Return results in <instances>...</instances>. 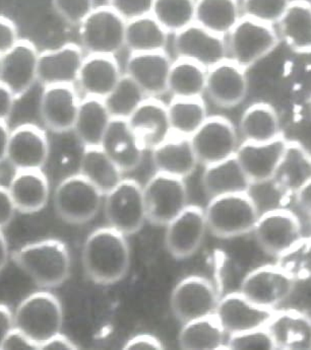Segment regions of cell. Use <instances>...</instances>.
<instances>
[{
  "label": "cell",
  "mask_w": 311,
  "mask_h": 350,
  "mask_svg": "<svg viewBox=\"0 0 311 350\" xmlns=\"http://www.w3.org/2000/svg\"><path fill=\"white\" fill-rule=\"evenodd\" d=\"M128 237L111 226L96 228L84 243L82 263L87 278L99 286L125 280L132 265Z\"/></svg>",
  "instance_id": "1"
},
{
  "label": "cell",
  "mask_w": 311,
  "mask_h": 350,
  "mask_svg": "<svg viewBox=\"0 0 311 350\" xmlns=\"http://www.w3.org/2000/svg\"><path fill=\"white\" fill-rule=\"evenodd\" d=\"M10 258L42 288L60 287L71 276V252L67 245L58 239L29 243L14 251Z\"/></svg>",
  "instance_id": "2"
},
{
  "label": "cell",
  "mask_w": 311,
  "mask_h": 350,
  "mask_svg": "<svg viewBox=\"0 0 311 350\" xmlns=\"http://www.w3.org/2000/svg\"><path fill=\"white\" fill-rule=\"evenodd\" d=\"M63 322L62 301L47 291H36L25 297L14 313V328L24 333L37 349L62 333Z\"/></svg>",
  "instance_id": "3"
},
{
  "label": "cell",
  "mask_w": 311,
  "mask_h": 350,
  "mask_svg": "<svg viewBox=\"0 0 311 350\" xmlns=\"http://www.w3.org/2000/svg\"><path fill=\"white\" fill-rule=\"evenodd\" d=\"M208 230L219 239H234L250 234L260 215L250 192L210 199L205 208Z\"/></svg>",
  "instance_id": "4"
},
{
  "label": "cell",
  "mask_w": 311,
  "mask_h": 350,
  "mask_svg": "<svg viewBox=\"0 0 311 350\" xmlns=\"http://www.w3.org/2000/svg\"><path fill=\"white\" fill-rule=\"evenodd\" d=\"M226 42L229 59L247 70L276 49L280 37L275 26L242 16Z\"/></svg>",
  "instance_id": "5"
},
{
  "label": "cell",
  "mask_w": 311,
  "mask_h": 350,
  "mask_svg": "<svg viewBox=\"0 0 311 350\" xmlns=\"http://www.w3.org/2000/svg\"><path fill=\"white\" fill-rule=\"evenodd\" d=\"M103 208L108 226L126 237L138 234L148 221L144 189L134 179H123L107 193Z\"/></svg>",
  "instance_id": "6"
},
{
  "label": "cell",
  "mask_w": 311,
  "mask_h": 350,
  "mask_svg": "<svg viewBox=\"0 0 311 350\" xmlns=\"http://www.w3.org/2000/svg\"><path fill=\"white\" fill-rule=\"evenodd\" d=\"M104 202V194L83 176H69L62 180L53 195L58 217L65 223H89L98 215Z\"/></svg>",
  "instance_id": "7"
},
{
  "label": "cell",
  "mask_w": 311,
  "mask_h": 350,
  "mask_svg": "<svg viewBox=\"0 0 311 350\" xmlns=\"http://www.w3.org/2000/svg\"><path fill=\"white\" fill-rule=\"evenodd\" d=\"M79 27L88 55L115 56L125 48L126 21L107 4L95 8Z\"/></svg>",
  "instance_id": "8"
},
{
  "label": "cell",
  "mask_w": 311,
  "mask_h": 350,
  "mask_svg": "<svg viewBox=\"0 0 311 350\" xmlns=\"http://www.w3.org/2000/svg\"><path fill=\"white\" fill-rule=\"evenodd\" d=\"M148 221L166 226L189 205L186 179L156 172L142 186Z\"/></svg>",
  "instance_id": "9"
},
{
  "label": "cell",
  "mask_w": 311,
  "mask_h": 350,
  "mask_svg": "<svg viewBox=\"0 0 311 350\" xmlns=\"http://www.w3.org/2000/svg\"><path fill=\"white\" fill-rule=\"evenodd\" d=\"M220 295L209 278L188 275L180 280L170 295V309L182 324L201 317L214 315Z\"/></svg>",
  "instance_id": "10"
},
{
  "label": "cell",
  "mask_w": 311,
  "mask_h": 350,
  "mask_svg": "<svg viewBox=\"0 0 311 350\" xmlns=\"http://www.w3.org/2000/svg\"><path fill=\"white\" fill-rule=\"evenodd\" d=\"M296 284L276 263L266 264L250 270L238 291L256 305L277 310L291 297Z\"/></svg>",
  "instance_id": "11"
},
{
  "label": "cell",
  "mask_w": 311,
  "mask_h": 350,
  "mask_svg": "<svg viewBox=\"0 0 311 350\" xmlns=\"http://www.w3.org/2000/svg\"><path fill=\"white\" fill-rule=\"evenodd\" d=\"M252 234L260 248L275 258L306 236L297 215L286 208H272L260 213Z\"/></svg>",
  "instance_id": "12"
},
{
  "label": "cell",
  "mask_w": 311,
  "mask_h": 350,
  "mask_svg": "<svg viewBox=\"0 0 311 350\" xmlns=\"http://www.w3.org/2000/svg\"><path fill=\"white\" fill-rule=\"evenodd\" d=\"M190 142L199 163L205 167L232 158L240 144L236 128L222 116L208 117Z\"/></svg>",
  "instance_id": "13"
},
{
  "label": "cell",
  "mask_w": 311,
  "mask_h": 350,
  "mask_svg": "<svg viewBox=\"0 0 311 350\" xmlns=\"http://www.w3.org/2000/svg\"><path fill=\"white\" fill-rule=\"evenodd\" d=\"M166 250L174 259L192 257L203 245L208 230L205 208L188 206L165 226Z\"/></svg>",
  "instance_id": "14"
},
{
  "label": "cell",
  "mask_w": 311,
  "mask_h": 350,
  "mask_svg": "<svg viewBox=\"0 0 311 350\" xmlns=\"http://www.w3.org/2000/svg\"><path fill=\"white\" fill-rule=\"evenodd\" d=\"M173 48L176 57L190 60L206 69L229 58L226 37L210 32L195 23L174 33Z\"/></svg>",
  "instance_id": "15"
},
{
  "label": "cell",
  "mask_w": 311,
  "mask_h": 350,
  "mask_svg": "<svg viewBox=\"0 0 311 350\" xmlns=\"http://www.w3.org/2000/svg\"><path fill=\"white\" fill-rule=\"evenodd\" d=\"M39 53L31 41L20 39L0 57V83L10 90L14 98L26 95L38 81Z\"/></svg>",
  "instance_id": "16"
},
{
  "label": "cell",
  "mask_w": 311,
  "mask_h": 350,
  "mask_svg": "<svg viewBox=\"0 0 311 350\" xmlns=\"http://www.w3.org/2000/svg\"><path fill=\"white\" fill-rule=\"evenodd\" d=\"M275 311L256 305L237 291L220 297L215 316L228 336L266 327Z\"/></svg>",
  "instance_id": "17"
},
{
  "label": "cell",
  "mask_w": 311,
  "mask_h": 350,
  "mask_svg": "<svg viewBox=\"0 0 311 350\" xmlns=\"http://www.w3.org/2000/svg\"><path fill=\"white\" fill-rule=\"evenodd\" d=\"M49 152L47 135L37 125L22 124L10 130L6 161L16 171L43 169Z\"/></svg>",
  "instance_id": "18"
},
{
  "label": "cell",
  "mask_w": 311,
  "mask_h": 350,
  "mask_svg": "<svg viewBox=\"0 0 311 350\" xmlns=\"http://www.w3.org/2000/svg\"><path fill=\"white\" fill-rule=\"evenodd\" d=\"M287 139L285 136L269 142H242L237 148L235 158L249 178L252 187L271 183L280 163Z\"/></svg>",
  "instance_id": "19"
},
{
  "label": "cell",
  "mask_w": 311,
  "mask_h": 350,
  "mask_svg": "<svg viewBox=\"0 0 311 350\" xmlns=\"http://www.w3.org/2000/svg\"><path fill=\"white\" fill-rule=\"evenodd\" d=\"M86 56L81 46L67 43L56 49L40 52L38 81L45 87L75 85Z\"/></svg>",
  "instance_id": "20"
},
{
  "label": "cell",
  "mask_w": 311,
  "mask_h": 350,
  "mask_svg": "<svg viewBox=\"0 0 311 350\" xmlns=\"http://www.w3.org/2000/svg\"><path fill=\"white\" fill-rule=\"evenodd\" d=\"M172 64L173 62L165 51L130 53L125 73L148 98H157L168 92Z\"/></svg>",
  "instance_id": "21"
},
{
  "label": "cell",
  "mask_w": 311,
  "mask_h": 350,
  "mask_svg": "<svg viewBox=\"0 0 311 350\" xmlns=\"http://www.w3.org/2000/svg\"><path fill=\"white\" fill-rule=\"evenodd\" d=\"M249 91L247 69L226 59L208 69L206 94L218 106L232 108L240 104Z\"/></svg>",
  "instance_id": "22"
},
{
  "label": "cell",
  "mask_w": 311,
  "mask_h": 350,
  "mask_svg": "<svg viewBox=\"0 0 311 350\" xmlns=\"http://www.w3.org/2000/svg\"><path fill=\"white\" fill-rule=\"evenodd\" d=\"M79 100L75 85L44 88L40 98V116L45 126L55 133L73 129Z\"/></svg>",
  "instance_id": "23"
},
{
  "label": "cell",
  "mask_w": 311,
  "mask_h": 350,
  "mask_svg": "<svg viewBox=\"0 0 311 350\" xmlns=\"http://www.w3.org/2000/svg\"><path fill=\"white\" fill-rule=\"evenodd\" d=\"M127 121L145 150L151 152L172 134L167 105L157 98H147Z\"/></svg>",
  "instance_id": "24"
},
{
  "label": "cell",
  "mask_w": 311,
  "mask_h": 350,
  "mask_svg": "<svg viewBox=\"0 0 311 350\" xmlns=\"http://www.w3.org/2000/svg\"><path fill=\"white\" fill-rule=\"evenodd\" d=\"M266 327L276 349H311V317L306 312L277 309Z\"/></svg>",
  "instance_id": "25"
},
{
  "label": "cell",
  "mask_w": 311,
  "mask_h": 350,
  "mask_svg": "<svg viewBox=\"0 0 311 350\" xmlns=\"http://www.w3.org/2000/svg\"><path fill=\"white\" fill-rule=\"evenodd\" d=\"M101 148L123 173L138 167L146 152L128 124L127 119L123 118L111 119Z\"/></svg>",
  "instance_id": "26"
},
{
  "label": "cell",
  "mask_w": 311,
  "mask_h": 350,
  "mask_svg": "<svg viewBox=\"0 0 311 350\" xmlns=\"http://www.w3.org/2000/svg\"><path fill=\"white\" fill-rule=\"evenodd\" d=\"M123 73L115 56L87 55L77 83L85 96L105 100L121 81Z\"/></svg>",
  "instance_id": "27"
},
{
  "label": "cell",
  "mask_w": 311,
  "mask_h": 350,
  "mask_svg": "<svg viewBox=\"0 0 311 350\" xmlns=\"http://www.w3.org/2000/svg\"><path fill=\"white\" fill-rule=\"evenodd\" d=\"M156 172L186 179L199 165L190 137L172 133L165 142L151 150Z\"/></svg>",
  "instance_id": "28"
},
{
  "label": "cell",
  "mask_w": 311,
  "mask_h": 350,
  "mask_svg": "<svg viewBox=\"0 0 311 350\" xmlns=\"http://www.w3.org/2000/svg\"><path fill=\"white\" fill-rule=\"evenodd\" d=\"M311 179V154L287 139L285 150L271 183L284 196H293Z\"/></svg>",
  "instance_id": "29"
},
{
  "label": "cell",
  "mask_w": 311,
  "mask_h": 350,
  "mask_svg": "<svg viewBox=\"0 0 311 350\" xmlns=\"http://www.w3.org/2000/svg\"><path fill=\"white\" fill-rule=\"evenodd\" d=\"M8 189L18 213H38L49 200V181L42 170L16 171Z\"/></svg>",
  "instance_id": "30"
},
{
  "label": "cell",
  "mask_w": 311,
  "mask_h": 350,
  "mask_svg": "<svg viewBox=\"0 0 311 350\" xmlns=\"http://www.w3.org/2000/svg\"><path fill=\"white\" fill-rule=\"evenodd\" d=\"M277 32L280 40L297 54L311 53V2L291 0L279 21Z\"/></svg>",
  "instance_id": "31"
},
{
  "label": "cell",
  "mask_w": 311,
  "mask_h": 350,
  "mask_svg": "<svg viewBox=\"0 0 311 350\" xmlns=\"http://www.w3.org/2000/svg\"><path fill=\"white\" fill-rule=\"evenodd\" d=\"M201 184L210 199L250 192L252 184L234 157L205 167Z\"/></svg>",
  "instance_id": "32"
},
{
  "label": "cell",
  "mask_w": 311,
  "mask_h": 350,
  "mask_svg": "<svg viewBox=\"0 0 311 350\" xmlns=\"http://www.w3.org/2000/svg\"><path fill=\"white\" fill-rule=\"evenodd\" d=\"M111 119L104 100L85 96L79 103L73 131L84 148L101 146Z\"/></svg>",
  "instance_id": "33"
},
{
  "label": "cell",
  "mask_w": 311,
  "mask_h": 350,
  "mask_svg": "<svg viewBox=\"0 0 311 350\" xmlns=\"http://www.w3.org/2000/svg\"><path fill=\"white\" fill-rule=\"evenodd\" d=\"M239 132L243 142L256 144L272 142L284 135L280 117L268 103H256L247 108L239 122Z\"/></svg>",
  "instance_id": "34"
},
{
  "label": "cell",
  "mask_w": 311,
  "mask_h": 350,
  "mask_svg": "<svg viewBox=\"0 0 311 350\" xmlns=\"http://www.w3.org/2000/svg\"><path fill=\"white\" fill-rule=\"evenodd\" d=\"M79 174L91 182L104 196L125 179V173L107 156L101 146L84 148Z\"/></svg>",
  "instance_id": "35"
},
{
  "label": "cell",
  "mask_w": 311,
  "mask_h": 350,
  "mask_svg": "<svg viewBox=\"0 0 311 350\" xmlns=\"http://www.w3.org/2000/svg\"><path fill=\"white\" fill-rule=\"evenodd\" d=\"M242 18L239 0H197L195 24L226 37Z\"/></svg>",
  "instance_id": "36"
},
{
  "label": "cell",
  "mask_w": 311,
  "mask_h": 350,
  "mask_svg": "<svg viewBox=\"0 0 311 350\" xmlns=\"http://www.w3.org/2000/svg\"><path fill=\"white\" fill-rule=\"evenodd\" d=\"M227 334L215 314L184 323L178 345L182 349H226Z\"/></svg>",
  "instance_id": "37"
},
{
  "label": "cell",
  "mask_w": 311,
  "mask_h": 350,
  "mask_svg": "<svg viewBox=\"0 0 311 350\" xmlns=\"http://www.w3.org/2000/svg\"><path fill=\"white\" fill-rule=\"evenodd\" d=\"M169 33L152 14L126 22L125 48L130 53L165 51Z\"/></svg>",
  "instance_id": "38"
},
{
  "label": "cell",
  "mask_w": 311,
  "mask_h": 350,
  "mask_svg": "<svg viewBox=\"0 0 311 350\" xmlns=\"http://www.w3.org/2000/svg\"><path fill=\"white\" fill-rule=\"evenodd\" d=\"M207 72L201 65L177 58L170 69L168 92L173 98H203Z\"/></svg>",
  "instance_id": "39"
},
{
  "label": "cell",
  "mask_w": 311,
  "mask_h": 350,
  "mask_svg": "<svg viewBox=\"0 0 311 350\" xmlns=\"http://www.w3.org/2000/svg\"><path fill=\"white\" fill-rule=\"evenodd\" d=\"M172 133L190 137L208 119L203 98H173L167 105Z\"/></svg>",
  "instance_id": "40"
},
{
  "label": "cell",
  "mask_w": 311,
  "mask_h": 350,
  "mask_svg": "<svg viewBox=\"0 0 311 350\" xmlns=\"http://www.w3.org/2000/svg\"><path fill=\"white\" fill-rule=\"evenodd\" d=\"M197 0H154L152 14L169 33H176L195 23Z\"/></svg>",
  "instance_id": "41"
},
{
  "label": "cell",
  "mask_w": 311,
  "mask_h": 350,
  "mask_svg": "<svg viewBox=\"0 0 311 350\" xmlns=\"http://www.w3.org/2000/svg\"><path fill=\"white\" fill-rule=\"evenodd\" d=\"M148 98L138 85L123 73L112 93L104 102L112 118L127 119Z\"/></svg>",
  "instance_id": "42"
},
{
  "label": "cell",
  "mask_w": 311,
  "mask_h": 350,
  "mask_svg": "<svg viewBox=\"0 0 311 350\" xmlns=\"http://www.w3.org/2000/svg\"><path fill=\"white\" fill-rule=\"evenodd\" d=\"M275 263L296 284L311 280V238L304 236L278 256Z\"/></svg>",
  "instance_id": "43"
},
{
  "label": "cell",
  "mask_w": 311,
  "mask_h": 350,
  "mask_svg": "<svg viewBox=\"0 0 311 350\" xmlns=\"http://www.w3.org/2000/svg\"><path fill=\"white\" fill-rule=\"evenodd\" d=\"M291 0H242V16L276 26Z\"/></svg>",
  "instance_id": "44"
},
{
  "label": "cell",
  "mask_w": 311,
  "mask_h": 350,
  "mask_svg": "<svg viewBox=\"0 0 311 350\" xmlns=\"http://www.w3.org/2000/svg\"><path fill=\"white\" fill-rule=\"evenodd\" d=\"M226 349H276L266 327L228 335Z\"/></svg>",
  "instance_id": "45"
},
{
  "label": "cell",
  "mask_w": 311,
  "mask_h": 350,
  "mask_svg": "<svg viewBox=\"0 0 311 350\" xmlns=\"http://www.w3.org/2000/svg\"><path fill=\"white\" fill-rule=\"evenodd\" d=\"M54 10L67 24L79 26L93 12L95 0H52Z\"/></svg>",
  "instance_id": "46"
},
{
  "label": "cell",
  "mask_w": 311,
  "mask_h": 350,
  "mask_svg": "<svg viewBox=\"0 0 311 350\" xmlns=\"http://www.w3.org/2000/svg\"><path fill=\"white\" fill-rule=\"evenodd\" d=\"M153 4L154 0H107V5L126 22L151 14Z\"/></svg>",
  "instance_id": "47"
},
{
  "label": "cell",
  "mask_w": 311,
  "mask_h": 350,
  "mask_svg": "<svg viewBox=\"0 0 311 350\" xmlns=\"http://www.w3.org/2000/svg\"><path fill=\"white\" fill-rule=\"evenodd\" d=\"M16 25L10 18L0 16V57L8 53L18 42Z\"/></svg>",
  "instance_id": "48"
},
{
  "label": "cell",
  "mask_w": 311,
  "mask_h": 350,
  "mask_svg": "<svg viewBox=\"0 0 311 350\" xmlns=\"http://www.w3.org/2000/svg\"><path fill=\"white\" fill-rule=\"evenodd\" d=\"M125 349H164L165 345L157 336L149 333H142L130 337L125 345Z\"/></svg>",
  "instance_id": "49"
},
{
  "label": "cell",
  "mask_w": 311,
  "mask_h": 350,
  "mask_svg": "<svg viewBox=\"0 0 311 350\" xmlns=\"http://www.w3.org/2000/svg\"><path fill=\"white\" fill-rule=\"evenodd\" d=\"M16 208L8 188L0 186V228L10 226L16 215Z\"/></svg>",
  "instance_id": "50"
},
{
  "label": "cell",
  "mask_w": 311,
  "mask_h": 350,
  "mask_svg": "<svg viewBox=\"0 0 311 350\" xmlns=\"http://www.w3.org/2000/svg\"><path fill=\"white\" fill-rule=\"evenodd\" d=\"M1 349H37V347L24 333L14 328L6 336Z\"/></svg>",
  "instance_id": "51"
},
{
  "label": "cell",
  "mask_w": 311,
  "mask_h": 350,
  "mask_svg": "<svg viewBox=\"0 0 311 350\" xmlns=\"http://www.w3.org/2000/svg\"><path fill=\"white\" fill-rule=\"evenodd\" d=\"M14 328V313L8 305L0 303V349L8 333Z\"/></svg>",
  "instance_id": "52"
},
{
  "label": "cell",
  "mask_w": 311,
  "mask_h": 350,
  "mask_svg": "<svg viewBox=\"0 0 311 350\" xmlns=\"http://www.w3.org/2000/svg\"><path fill=\"white\" fill-rule=\"evenodd\" d=\"M16 100V98L10 93V90L0 83V121L8 122V118L14 111Z\"/></svg>",
  "instance_id": "53"
},
{
  "label": "cell",
  "mask_w": 311,
  "mask_h": 350,
  "mask_svg": "<svg viewBox=\"0 0 311 350\" xmlns=\"http://www.w3.org/2000/svg\"><path fill=\"white\" fill-rule=\"evenodd\" d=\"M294 198L300 211L311 217V179L294 195Z\"/></svg>",
  "instance_id": "54"
},
{
  "label": "cell",
  "mask_w": 311,
  "mask_h": 350,
  "mask_svg": "<svg viewBox=\"0 0 311 350\" xmlns=\"http://www.w3.org/2000/svg\"><path fill=\"white\" fill-rule=\"evenodd\" d=\"M41 349H79V347L62 332L44 343Z\"/></svg>",
  "instance_id": "55"
},
{
  "label": "cell",
  "mask_w": 311,
  "mask_h": 350,
  "mask_svg": "<svg viewBox=\"0 0 311 350\" xmlns=\"http://www.w3.org/2000/svg\"><path fill=\"white\" fill-rule=\"evenodd\" d=\"M10 130L8 123L0 121V163L6 161Z\"/></svg>",
  "instance_id": "56"
},
{
  "label": "cell",
  "mask_w": 311,
  "mask_h": 350,
  "mask_svg": "<svg viewBox=\"0 0 311 350\" xmlns=\"http://www.w3.org/2000/svg\"><path fill=\"white\" fill-rule=\"evenodd\" d=\"M10 257L8 241H6L5 236H4L3 230L0 228V272L8 265Z\"/></svg>",
  "instance_id": "57"
},
{
  "label": "cell",
  "mask_w": 311,
  "mask_h": 350,
  "mask_svg": "<svg viewBox=\"0 0 311 350\" xmlns=\"http://www.w3.org/2000/svg\"><path fill=\"white\" fill-rule=\"evenodd\" d=\"M308 115H310L311 118V96L310 100H308Z\"/></svg>",
  "instance_id": "58"
},
{
  "label": "cell",
  "mask_w": 311,
  "mask_h": 350,
  "mask_svg": "<svg viewBox=\"0 0 311 350\" xmlns=\"http://www.w3.org/2000/svg\"><path fill=\"white\" fill-rule=\"evenodd\" d=\"M306 236L310 237L311 238V217L310 221V224H308V234Z\"/></svg>",
  "instance_id": "59"
}]
</instances>
